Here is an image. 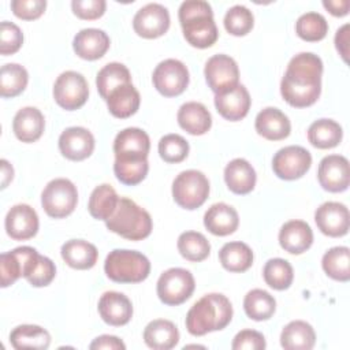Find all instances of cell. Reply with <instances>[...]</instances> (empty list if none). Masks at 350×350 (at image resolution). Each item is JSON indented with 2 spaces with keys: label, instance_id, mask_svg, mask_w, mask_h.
Listing matches in <instances>:
<instances>
[{
  "label": "cell",
  "instance_id": "obj_46",
  "mask_svg": "<svg viewBox=\"0 0 350 350\" xmlns=\"http://www.w3.org/2000/svg\"><path fill=\"white\" fill-rule=\"evenodd\" d=\"M23 34L19 26L12 22L3 21L0 23V52L1 55H12L22 46Z\"/></svg>",
  "mask_w": 350,
  "mask_h": 350
},
{
  "label": "cell",
  "instance_id": "obj_14",
  "mask_svg": "<svg viewBox=\"0 0 350 350\" xmlns=\"http://www.w3.org/2000/svg\"><path fill=\"white\" fill-rule=\"evenodd\" d=\"M320 186L331 193H340L349 187V160L342 154H328L321 159L317 170Z\"/></svg>",
  "mask_w": 350,
  "mask_h": 350
},
{
  "label": "cell",
  "instance_id": "obj_4",
  "mask_svg": "<svg viewBox=\"0 0 350 350\" xmlns=\"http://www.w3.org/2000/svg\"><path fill=\"white\" fill-rule=\"evenodd\" d=\"M109 231L129 239L141 241L152 232V217L148 211L127 197H120L112 216L105 221Z\"/></svg>",
  "mask_w": 350,
  "mask_h": 350
},
{
  "label": "cell",
  "instance_id": "obj_40",
  "mask_svg": "<svg viewBox=\"0 0 350 350\" xmlns=\"http://www.w3.org/2000/svg\"><path fill=\"white\" fill-rule=\"evenodd\" d=\"M29 81L26 68L16 63H7L0 70V94L1 97H15L21 94Z\"/></svg>",
  "mask_w": 350,
  "mask_h": 350
},
{
  "label": "cell",
  "instance_id": "obj_1",
  "mask_svg": "<svg viewBox=\"0 0 350 350\" xmlns=\"http://www.w3.org/2000/svg\"><path fill=\"white\" fill-rule=\"evenodd\" d=\"M323 62L312 52L291 57L280 82L282 97L295 108H305L317 101L321 93Z\"/></svg>",
  "mask_w": 350,
  "mask_h": 350
},
{
  "label": "cell",
  "instance_id": "obj_34",
  "mask_svg": "<svg viewBox=\"0 0 350 350\" xmlns=\"http://www.w3.org/2000/svg\"><path fill=\"white\" fill-rule=\"evenodd\" d=\"M219 260L230 272H245L253 264V252L243 242H227L219 252Z\"/></svg>",
  "mask_w": 350,
  "mask_h": 350
},
{
  "label": "cell",
  "instance_id": "obj_22",
  "mask_svg": "<svg viewBox=\"0 0 350 350\" xmlns=\"http://www.w3.org/2000/svg\"><path fill=\"white\" fill-rule=\"evenodd\" d=\"M254 127L261 137L269 141L284 139L291 131V123L287 115L273 107H267L257 113Z\"/></svg>",
  "mask_w": 350,
  "mask_h": 350
},
{
  "label": "cell",
  "instance_id": "obj_25",
  "mask_svg": "<svg viewBox=\"0 0 350 350\" xmlns=\"http://www.w3.org/2000/svg\"><path fill=\"white\" fill-rule=\"evenodd\" d=\"M45 119L40 109L36 107L21 108L12 120V130L16 138L22 142L37 141L44 131Z\"/></svg>",
  "mask_w": 350,
  "mask_h": 350
},
{
  "label": "cell",
  "instance_id": "obj_6",
  "mask_svg": "<svg viewBox=\"0 0 350 350\" xmlns=\"http://www.w3.org/2000/svg\"><path fill=\"white\" fill-rule=\"evenodd\" d=\"M209 196V180L197 170L182 171L172 182L175 202L189 211L200 208Z\"/></svg>",
  "mask_w": 350,
  "mask_h": 350
},
{
  "label": "cell",
  "instance_id": "obj_10",
  "mask_svg": "<svg viewBox=\"0 0 350 350\" xmlns=\"http://www.w3.org/2000/svg\"><path fill=\"white\" fill-rule=\"evenodd\" d=\"M152 81L159 93L165 97H175L187 88L189 70L178 59H165L156 66Z\"/></svg>",
  "mask_w": 350,
  "mask_h": 350
},
{
  "label": "cell",
  "instance_id": "obj_54",
  "mask_svg": "<svg viewBox=\"0 0 350 350\" xmlns=\"http://www.w3.org/2000/svg\"><path fill=\"white\" fill-rule=\"evenodd\" d=\"M324 8H327L335 16H345L349 12L350 1L349 0H324Z\"/></svg>",
  "mask_w": 350,
  "mask_h": 350
},
{
  "label": "cell",
  "instance_id": "obj_21",
  "mask_svg": "<svg viewBox=\"0 0 350 350\" xmlns=\"http://www.w3.org/2000/svg\"><path fill=\"white\" fill-rule=\"evenodd\" d=\"M74 52L85 60H96L105 55L109 48L108 34L96 27L79 30L72 41Z\"/></svg>",
  "mask_w": 350,
  "mask_h": 350
},
{
  "label": "cell",
  "instance_id": "obj_48",
  "mask_svg": "<svg viewBox=\"0 0 350 350\" xmlns=\"http://www.w3.org/2000/svg\"><path fill=\"white\" fill-rule=\"evenodd\" d=\"M56 275V267L53 261L45 256H38L33 269L26 276V280L34 287H44L48 286Z\"/></svg>",
  "mask_w": 350,
  "mask_h": 350
},
{
  "label": "cell",
  "instance_id": "obj_27",
  "mask_svg": "<svg viewBox=\"0 0 350 350\" xmlns=\"http://www.w3.org/2000/svg\"><path fill=\"white\" fill-rule=\"evenodd\" d=\"M224 180L232 193L247 194L254 189L256 171L247 160L238 157L226 165Z\"/></svg>",
  "mask_w": 350,
  "mask_h": 350
},
{
  "label": "cell",
  "instance_id": "obj_33",
  "mask_svg": "<svg viewBox=\"0 0 350 350\" xmlns=\"http://www.w3.org/2000/svg\"><path fill=\"white\" fill-rule=\"evenodd\" d=\"M342 127L332 119H317L308 129L309 142L319 149H331L342 141Z\"/></svg>",
  "mask_w": 350,
  "mask_h": 350
},
{
  "label": "cell",
  "instance_id": "obj_45",
  "mask_svg": "<svg viewBox=\"0 0 350 350\" xmlns=\"http://www.w3.org/2000/svg\"><path fill=\"white\" fill-rule=\"evenodd\" d=\"M159 153L167 163H180L189 154V142L179 134H167L159 141Z\"/></svg>",
  "mask_w": 350,
  "mask_h": 350
},
{
  "label": "cell",
  "instance_id": "obj_28",
  "mask_svg": "<svg viewBox=\"0 0 350 350\" xmlns=\"http://www.w3.org/2000/svg\"><path fill=\"white\" fill-rule=\"evenodd\" d=\"M144 340L150 349L170 350L178 345L179 331L172 321L157 319L145 327Z\"/></svg>",
  "mask_w": 350,
  "mask_h": 350
},
{
  "label": "cell",
  "instance_id": "obj_18",
  "mask_svg": "<svg viewBox=\"0 0 350 350\" xmlns=\"http://www.w3.org/2000/svg\"><path fill=\"white\" fill-rule=\"evenodd\" d=\"M250 94L241 83L215 94V107L217 112L231 122L243 119L250 109Z\"/></svg>",
  "mask_w": 350,
  "mask_h": 350
},
{
  "label": "cell",
  "instance_id": "obj_31",
  "mask_svg": "<svg viewBox=\"0 0 350 350\" xmlns=\"http://www.w3.org/2000/svg\"><path fill=\"white\" fill-rule=\"evenodd\" d=\"M105 101L109 112L115 118L124 119L134 115L138 111L141 97L133 83H126L111 92Z\"/></svg>",
  "mask_w": 350,
  "mask_h": 350
},
{
  "label": "cell",
  "instance_id": "obj_17",
  "mask_svg": "<svg viewBox=\"0 0 350 350\" xmlns=\"http://www.w3.org/2000/svg\"><path fill=\"white\" fill-rule=\"evenodd\" d=\"M38 215L27 204L14 205L5 216V231L15 241L33 238L38 231Z\"/></svg>",
  "mask_w": 350,
  "mask_h": 350
},
{
  "label": "cell",
  "instance_id": "obj_37",
  "mask_svg": "<svg viewBox=\"0 0 350 350\" xmlns=\"http://www.w3.org/2000/svg\"><path fill=\"white\" fill-rule=\"evenodd\" d=\"M243 309L249 319L262 321L273 316L276 309V301L268 291L261 288H253L245 295Z\"/></svg>",
  "mask_w": 350,
  "mask_h": 350
},
{
  "label": "cell",
  "instance_id": "obj_51",
  "mask_svg": "<svg viewBox=\"0 0 350 350\" xmlns=\"http://www.w3.org/2000/svg\"><path fill=\"white\" fill-rule=\"evenodd\" d=\"M107 3L104 0H72V12L81 19H97L105 12Z\"/></svg>",
  "mask_w": 350,
  "mask_h": 350
},
{
  "label": "cell",
  "instance_id": "obj_16",
  "mask_svg": "<svg viewBox=\"0 0 350 350\" xmlns=\"http://www.w3.org/2000/svg\"><path fill=\"white\" fill-rule=\"evenodd\" d=\"M59 150L68 160H85L94 150V137L85 127H67L59 137Z\"/></svg>",
  "mask_w": 350,
  "mask_h": 350
},
{
  "label": "cell",
  "instance_id": "obj_41",
  "mask_svg": "<svg viewBox=\"0 0 350 350\" xmlns=\"http://www.w3.org/2000/svg\"><path fill=\"white\" fill-rule=\"evenodd\" d=\"M149 163L146 159H119L115 157L113 172L123 185L134 186L142 182L148 174Z\"/></svg>",
  "mask_w": 350,
  "mask_h": 350
},
{
  "label": "cell",
  "instance_id": "obj_39",
  "mask_svg": "<svg viewBox=\"0 0 350 350\" xmlns=\"http://www.w3.org/2000/svg\"><path fill=\"white\" fill-rule=\"evenodd\" d=\"M178 250L183 258L200 262L211 253V243L204 234L198 231H185L178 238Z\"/></svg>",
  "mask_w": 350,
  "mask_h": 350
},
{
  "label": "cell",
  "instance_id": "obj_42",
  "mask_svg": "<svg viewBox=\"0 0 350 350\" xmlns=\"http://www.w3.org/2000/svg\"><path fill=\"white\" fill-rule=\"evenodd\" d=\"M265 283L275 290H286L291 286L294 271L291 264L284 258H271L265 262L262 269Z\"/></svg>",
  "mask_w": 350,
  "mask_h": 350
},
{
  "label": "cell",
  "instance_id": "obj_47",
  "mask_svg": "<svg viewBox=\"0 0 350 350\" xmlns=\"http://www.w3.org/2000/svg\"><path fill=\"white\" fill-rule=\"evenodd\" d=\"M22 276V264L15 253L10 250L0 256V283L1 287H8L14 284Z\"/></svg>",
  "mask_w": 350,
  "mask_h": 350
},
{
  "label": "cell",
  "instance_id": "obj_2",
  "mask_svg": "<svg viewBox=\"0 0 350 350\" xmlns=\"http://www.w3.org/2000/svg\"><path fill=\"white\" fill-rule=\"evenodd\" d=\"M232 319L230 299L219 293H211L200 298L186 314V328L194 336H202L212 331L226 328Z\"/></svg>",
  "mask_w": 350,
  "mask_h": 350
},
{
  "label": "cell",
  "instance_id": "obj_13",
  "mask_svg": "<svg viewBox=\"0 0 350 350\" xmlns=\"http://www.w3.org/2000/svg\"><path fill=\"white\" fill-rule=\"evenodd\" d=\"M133 27L144 38H157L170 27V12L163 4L149 3L135 12Z\"/></svg>",
  "mask_w": 350,
  "mask_h": 350
},
{
  "label": "cell",
  "instance_id": "obj_32",
  "mask_svg": "<svg viewBox=\"0 0 350 350\" xmlns=\"http://www.w3.org/2000/svg\"><path fill=\"white\" fill-rule=\"evenodd\" d=\"M10 342L14 349H48L51 345L49 332L34 324H22L12 329L10 334Z\"/></svg>",
  "mask_w": 350,
  "mask_h": 350
},
{
  "label": "cell",
  "instance_id": "obj_55",
  "mask_svg": "<svg viewBox=\"0 0 350 350\" xmlns=\"http://www.w3.org/2000/svg\"><path fill=\"white\" fill-rule=\"evenodd\" d=\"M0 164H1V189H5L7 185L12 180L14 170H12V165L5 159H3Z\"/></svg>",
  "mask_w": 350,
  "mask_h": 350
},
{
  "label": "cell",
  "instance_id": "obj_8",
  "mask_svg": "<svg viewBox=\"0 0 350 350\" xmlns=\"http://www.w3.org/2000/svg\"><path fill=\"white\" fill-rule=\"evenodd\" d=\"M196 287L194 278L185 268H170L157 280V295L160 301L170 306H176L187 301Z\"/></svg>",
  "mask_w": 350,
  "mask_h": 350
},
{
  "label": "cell",
  "instance_id": "obj_53",
  "mask_svg": "<svg viewBox=\"0 0 350 350\" xmlns=\"http://www.w3.org/2000/svg\"><path fill=\"white\" fill-rule=\"evenodd\" d=\"M335 46L345 62H347L349 55V25H343L340 29H338L335 34Z\"/></svg>",
  "mask_w": 350,
  "mask_h": 350
},
{
  "label": "cell",
  "instance_id": "obj_20",
  "mask_svg": "<svg viewBox=\"0 0 350 350\" xmlns=\"http://www.w3.org/2000/svg\"><path fill=\"white\" fill-rule=\"evenodd\" d=\"M100 317L109 325L120 327L127 324L133 316L131 301L118 291H107L98 299Z\"/></svg>",
  "mask_w": 350,
  "mask_h": 350
},
{
  "label": "cell",
  "instance_id": "obj_30",
  "mask_svg": "<svg viewBox=\"0 0 350 350\" xmlns=\"http://www.w3.org/2000/svg\"><path fill=\"white\" fill-rule=\"evenodd\" d=\"M316 343L313 327L304 320L290 321L280 334V345L286 350H310Z\"/></svg>",
  "mask_w": 350,
  "mask_h": 350
},
{
  "label": "cell",
  "instance_id": "obj_23",
  "mask_svg": "<svg viewBox=\"0 0 350 350\" xmlns=\"http://www.w3.org/2000/svg\"><path fill=\"white\" fill-rule=\"evenodd\" d=\"M279 243L286 252L301 254L312 246L313 231L304 220H290L279 231Z\"/></svg>",
  "mask_w": 350,
  "mask_h": 350
},
{
  "label": "cell",
  "instance_id": "obj_5",
  "mask_svg": "<svg viewBox=\"0 0 350 350\" xmlns=\"http://www.w3.org/2000/svg\"><path fill=\"white\" fill-rule=\"evenodd\" d=\"M104 271L116 283H139L149 276L150 262L137 250L115 249L107 256Z\"/></svg>",
  "mask_w": 350,
  "mask_h": 350
},
{
  "label": "cell",
  "instance_id": "obj_9",
  "mask_svg": "<svg viewBox=\"0 0 350 350\" xmlns=\"http://www.w3.org/2000/svg\"><path fill=\"white\" fill-rule=\"evenodd\" d=\"M89 96V86L85 77L77 71L62 72L53 85V98L66 111L81 108Z\"/></svg>",
  "mask_w": 350,
  "mask_h": 350
},
{
  "label": "cell",
  "instance_id": "obj_36",
  "mask_svg": "<svg viewBox=\"0 0 350 350\" xmlns=\"http://www.w3.org/2000/svg\"><path fill=\"white\" fill-rule=\"evenodd\" d=\"M131 83V75L129 68L118 62H112L105 64L96 77V85L100 96L107 100V97L113 92L116 88Z\"/></svg>",
  "mask_w": 350,
  "mask_h": 350
},
{
  "label": "cell",
  "instance_id": "obj_49",
  "mask_svg": "<svg viewBox=\"0 0 350 350\" xmlns=\"http://www.w3.org/2000/svg\"><path fill=\"white\" fill-rule=\"evenodd\" d=\"M265 346L267 343L264 335L254 329L239 331L231 343L234 350H262Z\"/></svg>",
  "mask_w": 350,
  "mask_h": 350
},
{
  "label": "cell",
  "instance_id": "obj_35",
  "mask_svg": "<svg viewBox=\"0 0 350 350\" xmlns=\"http://www.w3.org/2000/svg\"><path fill=\"white\" fill-rule=\"evenodd\" d=\"M119 198L120 197L116 194L115 189L111 185L103 183L97 186L89 197V213L97 220L107 221L115 212Z\"/></svg>",
  "mask_w": 350,
  "mask_h": 350
},
{
  "label": "cell",
  "instance_id": "obj_15",
  "mask_svg": "<svg viewBox=\"0 0 350 350\" xmlns=\"http://www.w3.org/2000/svg\"><path fill=\"white\" fill-rule=\"evenodd\" d=\"M314 221L324 235L343 237L349 231V209L342 202L327 201L316 209Z\"/></svg>",
  "mask_w": 350,
  "mask_h": 350
},
{
  "label": "cell",
  "instance_id": "obj_24",
  "mask_svg": "<svg viewBox=\"0 0 350 350\" xmlns=\"http://www.w3.org/2000/svg\"><path fill=\"white\" fill-rule=\"evenodd\" d=\"M238 212L226 202H216L211 205L204 215V226L213 235H230L238 228Z\"/></svg>",
  "mask_w": 350,
  "mask_h": 350
},
{
  "label": "cell",
  "instance_id": "obj_29",
  "mask_svg": "<svg viewBox=\"0 0 350 350\" xmlns=\"http://www.w3.org/2000/svg\"><path fill=\"white\" fill-rule=\"evenodd\" d=\"M62 257L74 269H90L97 262V247L83 239H70L62 246Z\"/></svg>",
  "mask_w": 350,
  "mask_h": 350
},
{
  "label": "cell",
  "instance_id": "obj_52",
  "mask_svg": "<svg viewBox=\"0 0 350 350\" xmlns=\"http://www.w3.org/2000/svg\"><path fill=\"white\" fill-rule=\"evenodd\" d=\"M92 350H100V349H107V350H124L126 345L113 335H101L97 336L89 346Z\"/></svg>",
  "mask_w": 350,
  "mask_h": 350
},
{
  "label": "cell",
  "instance_id": "obj_43",
  "mask_svg": "<svg viewBox=\"0 0 350 350\" xmlns=\"http://www.w3.org/2000/svg\"><path fill=\"white\" fill-rule=\"evenodd\" d=\"M328 31L327 19L319 12H305L295 22V33L299 38L313 42L320 41Z\"/></svg>",
  "mask_w": 350,
  "mask_h": 350
},
{
  "label": "cell",
  "instance_id": "obj_3",
  "mask_svg": "<svg viewBox=\"0 0 350 350\" xmlns=\"http://www.w3.org/2000/svg\"><path fill=\"white\" fill-rule=\"evenodd\" d=\"M186 41L196 48L212 46L219 36L213 21V11L208 1L186 0L178 11Z\"/></svg>",
  "mask_w": 350,
  "mask_h": 350
},
{
  "label": "cell",
  "instance_id": "obj_26",
  "mask_svg": "<svg viewBox=\"0 0 350 350\" xmlns=\"http://www.w3.org/2000/svg\"><path fill=\"white\" fill-rule=\"evenodd\" d=\"M179 126L191 135H202L212 126V116L206 107L197 101L180 105L176 115Z\"/></svg>",
  "mask_w": 350,
  "mask_h": 350
},
{
  "label": "cell",
  "instance_id": "obj_50",
  "mask_svg": "<svg viewBox=\"0 0 350 350\" xmlns=\"http://www.w3.org/2000/svg\"><path fill=\"white\" fill-rule=\"evenodd\" d=\"M46 1L45 0H12L11 10L12 12L25 21L37 19L45 11Z\"/></svg>",
  "mask_w": 350,
  "mask_h": 350
},
{
  "label": "cell",
  "instance_id": "obj_44",
  "mask_svg": "<svg viewBox=\"0 0 350 350\" xmlns=\"http://www.w3.org/2000/svg\"><path fill=\"white\" fill-rule=\"evenodd\" d=\"M253 25L254 16L252 11L242 4L232 5L224 15V27L232 36L247 34L253 29Z\"/></svg>",
  "mask_w": 350,
  "mask_h": 350
},
{
  "label": "cell",
  "instance_id": "obj_12",
  "mask_svg": "<svg viewBox=\"0 0 350 350\" xmlns=\"http://www.w3.org/2000/svg\"><path fill=\"white\" fill-rule=\"evenodd\" d=\"M208 86L216 93L231 89L239 83V68L237 62L224 53L213 55L204 68Z\"/></svg>",
  "mask_w": 350,
  "mask_h": 350
},
{
  "label": "cell",
  "instance_id": "obj_19",
  "mask_svg": "<svg viewBox=\"0 0 350 350\" xmlns=\"http://www.w3.org/2000/svg\"><path fill=\"white\" fill-rule=\"evenodd\" d=\"M149 149V135L138 127H127L119 131L113 141V153L119 159H146Z\"/></svg>",
  "mask_w": 350,
  "mask_h": 350
},
{
  "label": "cell",
  "instance_id": "obj_11",
  "mask_svg": "<svg viewBox=\"0 0 350 350\" xmlns=\"http://www.w3.org/2000/svg\"><path fill=\"white\" fill-rule=\"evenodd\" d=\"M312 165V154L302 146L290 145L279 149L272 159L275 175L284 180H294L304 176Z\"/></svg>",
  "mask_w": 350,
  "mask_h": 350
},
{
  "label": "cell",
  "instance_id": "obj_38",
  "mask_svg": "<svg viewBox=\"0 0 350 350\" xmlns=\"http://www.w3.org/2000/svg\"><path fill=\"white\" fill-rule=\"evenodd\" d=\"M324 272L334 280L347 282L350 279V249L335 246L328 249L321 260Z\"/></svg>",
  "mask_w": 350,
  "mask_h": 350
},
{
  "label": "cell",
  "instance_id": "obj_7",
  "mask_svg": "<svg viewBox=\"0 0 350 350\" xmlns=\"http://www.w3.org/2000/svg\"><path fill=\"white\" fill-rule=\"evenodd\" d=\"M78 202L75 185L66 178L52 179L41 194V205L48 216L62 219L71 215Z\"/></svg>",
  "mask_w": 350,
  "mask_h": 350
}]
</instances>
